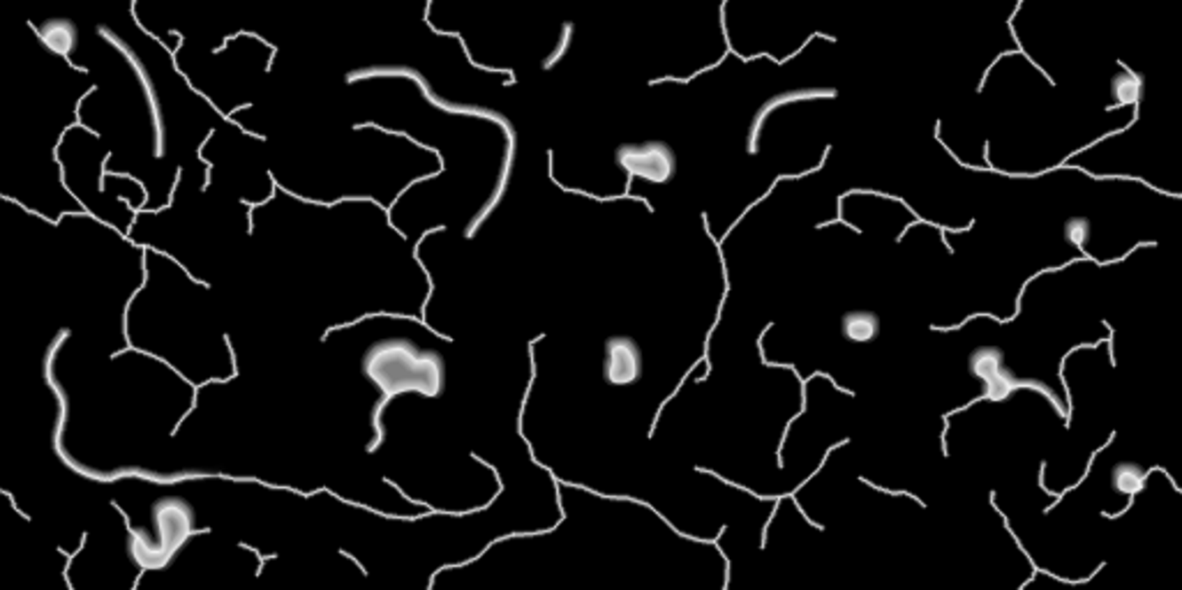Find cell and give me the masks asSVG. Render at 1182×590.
<instances>
[{"label": "cell", "instance_id": "1", "mask_svg": "<svg viewBox=\"0 0 1182 590\" xmlns=\"http://www.w3.org/2000/svg\"><path fill=\"white\" fill-rule=\"evenodd\" d=\"M617 164L629 176L642 178L652 185L670 183L677 173L675 153L663 141L619 146Z\"/></svg>", "mask_w": 1182, "mask_h": 590}, {"label": "cell", "instance_id": "2", "mask_svg": "<svg viewBox=\"0 0 1182 590\" xmlns=\"http://www.w3.org/2000/svg\"><path fill=\"white\" fill-rule=\"evenodd\" d=\"M645 372V358H642L640 346L626 334H617L606 342V358H603V379L606 383L617 385H633L642 379Z\"/></svg>", "mask_w": 1182, "mask_h": 590}, {"label": "cell", "instance_id": "3", "mask_svg": "<svg viewBox=\"0 0 1182 590\" xmlns=\"http://www.w3.org/2000/svg\"><path fill=\"white\" fill-rule=\"evenodd\" d=\"M880 326L883 323H880V316L876 311H848L841 319L843 337L853 342V344H869V342H873L880 334Z\"/></svg>", "mask_w": 1182, "mask_h": 590}, {"label": "cell", "instance_id": "4", "mask_svg": "<svg viewBox=\"0 0 1182 590\" xmlns=\"http://www.w3.org/2000/svg\"><path fill=\"white\" fill-rule=\"evenodd\" d=\"M1146 480H1148L1146 468L1138 464H1131V461H1120L1111 470V487L1118 493H1123V496H1137L1146 487Z\"/></svg>", "mask_w": 1182, "mask_h": 590}, {"label": "cell", "instance_id": "5", "mask_svg": "<svg viewBox=\"0 0 1182 590\" xmlns=\"http://www.w3.org/2000/svg\"><path fill=\"white\" fill-rule=\"evenodd\" d=\"M818 95H829V92H818V90H799V92H783V95H779V98H773V99H769V102H767V104H765V106H762V109H760V111H758V115H756V118H753V125H750V141H749V150H750V153H756V138H758V137H760V132H762V125H765V122H767V118H769V115H772V114H773V111H776V109H781V106H785V104H790V102H799V99H811V98H818Z\"/></svg>", "mask_w": 1182, "mask_h": 590}, {"label": "cell", "instance_id": "6", "mask_svg": "<svg viewBox=\"0 0 1182 590\" xmlns=\"http://www.w3.org/2000/svg\"><path fill=\"white\" fill-rule=\"evenodd\" d=\"M968 367L972 376H977L984 383L991 376H996L1000 369H1004V353L998 346H980L970 353Z\"/></svg>", "mask_w": 1182, "mask_h": 590}, {"label": "cell", "instance_id": "7", "mask_svg": "<svg viewBox=\"0 0 1182 590\" xmlns=\"http://www.w3.org/2000/svg\"><path fill=\"white\" fill-rule=\"evenodd\" d=\"M1021 385H1023L1021 381L1016 379L1014 374L1004 367V369H1000L996 376H991L988 381H984V395H987V399H991V401H996V404H998V401L1010 399V397L1014 395V392L1019 390Z\"/></svg>", "mask_w": 1182, "mask_h": 590}, {"label": "cell", "instance_id": "8", "mask_svg": "<svg viewBox=\"0 0 1182 590\" xmlns=\"http://www.w3.org/2000/svg\"><path fill=\"white\" fill-rule=\"evenodd\" d=\"M1141 79H1138L1134 72H1123V75L1115 76L1111 81V90H1114V98L1118 99L1120 104H1134L1141 99Z\"/></svg>", "mask_w": 1182, "mask_h": 590}, {"label": "cell", "instance_id": "9", "mask_svg": "<svg viewBox=\"0 0 1182 590\" xmlns=\"http://www.w3.org/2000/svg\"><path fill=\"white\" fill-rule=\"evenodd\" d=\"M1065 238L1067 242L1076 247H1083L1085 240L1091 238V219L1085 217H1072L1065 222Z\"/></svg>", "mask_w": 1182, "mask_h": 590}]
</instances>
